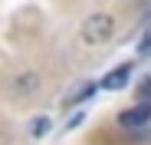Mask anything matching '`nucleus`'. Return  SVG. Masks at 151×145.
I'll return each mask as SVG.
<instances>
[{
	"instance_id": "6",
	"label": "nucleus",
	"mask_w": 151,
	"mask_h": 145,
	"mask_svg": "<svg viewBox=\"0 0 151 145\" xmlns=\"http://www.w3.org/2000/svg\"><path fill=\"white\" fill-rule=\"evenodd\" d=\"M46 129H49V119H36V122H33V129H30V132H33V135L40 138V135H46Z\"/></svg>"
},
{
	"instance_id": "8",
	"label": "nucleus",
	"mask_w": 151,
	"mask_h": 145,
	"mask_svg": "<svg viewBox=\"0 0 151 145\" xmlns=\"http://www.w3.org/2000/svg\"><path fill=\"white\" fill-rule=\"evenodd\" d=\"M141 53H151V33L145 36V43H141Z\"/></svg>"
},
{
	"instance_id": "1",
	"label": "nucleus",
	"mask_w": 151,
	"mask_h": 145,
	"mask_svg": "<svg viewBox=\"0 0 151 145\" xmlns=\"http://www.w3.org/2000/svg\"><path fill=\"white\" fill-rule=\"evenodd\" d=\"M112 33H115V20L109 13H92L82 23V43L86 46H102L112 40Z\"/></svg>"
},
{
	"instance_id": "2",
	"label": "nucleus",
	"mask_w": 151,
	"mask_h": 145,
	"mask_svg": "<svg viewBox=\"0 0 151 145\" xmlns=\"http://www.w3.org/2000/svg\"><path fill=\"white\" fill-rule=\"evenodd\" d=\"M118 122H122L125 129H141V125H148V122H151V102H138L135 109L122 112Z\"/></svg>"
},
{
	"instance_id": "3",
	"label": "nucleus",
	"mask_w": 151,
	"mask_h": 145,
	"mask_svg": "<svg viewBox=\"0 0 151 145\" xmlns=\"http://www.w3.org/2000/svg\"><path fill=\"white\" fill-rule=\"evenodd\" d=\"M128 76H132V66L125 63V66L112 69L109 76L102 79V89H109V92H118V89H125V86H128Z\"/></svg>"
},
{
	"instance_id": "4",
	"label": "nucleus",
	"mask_w": 151,
	"mask_h": 145,
	"mask_svg": "<svg viewBox=\"0 0 151 145\" xmlns=\"http://www.w3.org/2000/svg\"><path fill=\"white\" fill-rule=\"evenodd\" d=\"M40 79H36V72H20V76L13 79V89L17 92H36Z\"/></svg>"
},
{
	"instance_id": "5",
	"label": "nucleus",
	"mask_w": 151,
	"mask_h": 145,
	"mask_svg": "<svg viewBox=\"0 0 151 145\" xmlns=\"http://www.w3.org/2000/svg\"><path fill=\"white\" fill-rule=\"evenodd\" d=\"M92 92H95V86H92V83H86V86H79V89H76L72 96H66V106H69V109H72V106H79L82 99H89Z\"/></svg>"
},
{
	"instance_id": "7",
	"label": "nucleus",
	"mask_w": 151,
	"mask_h": 145,
	"mask_svg": "<svg viewBox=\"0 0 151 145\" xmlns=\"http://www.w3.org/2000/svg\"><path fill=\"white\" fill-rule=\"evenodd\" d=\"M82 119H86V115H82V112H76V115H72V119H69V129H76V125H79V122H82Z\"/></svg>"
},
{
	"instance_id": "9",
	"label": "nucleus",
	"mask_w": 151,
	"mask_h": 145,
	"mask_svg": "<svg viewBox=\"0 0 151 145\" xmlns=\"http://www.w3.org/2000/svg\"><path fill=\"white\" fill-rule=\"evenodd\" d=\"M141 92H145V96H151V83H145V86H141Z\"/></svg>"
}]
</instances>
